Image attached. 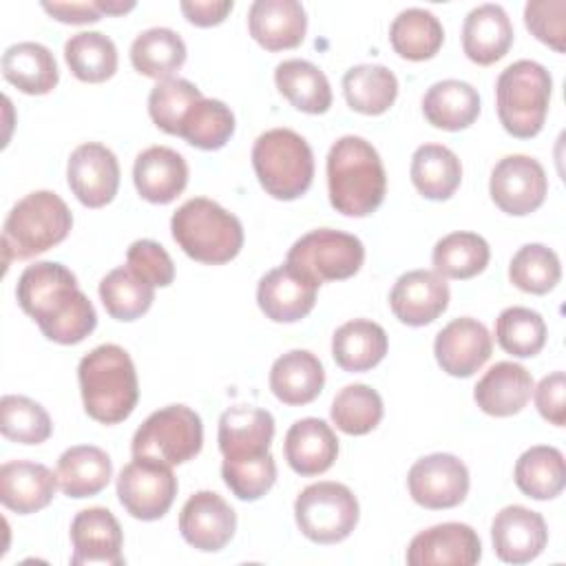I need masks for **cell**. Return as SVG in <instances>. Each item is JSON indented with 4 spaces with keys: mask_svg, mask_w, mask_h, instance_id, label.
Wrapping results in <instances>:
<instances>
[{
    "mask_svg": "<svg viewBox=\"0 0 566 566\" xmlns=\"http://www.w3.org/2000/svg\"><path fill=\"white\" fill-rule=\"evenodd\" d=\"M551 93L553 77L539 62L509 64L495 82V106L504 130L517 139L535 137L544 128Z\"/></svg>",
    "mask_w": 566,
    "mask_h": 566,
    "instance_id": "obj_6",
    "label": "cell"
},
{
    "mask_svg": "<svg viewBox=\"0 0 566 566\" xmlns=\"http://www.w3.org/2000/svg\"><path fill=\"white\" fill-rule=\"evenodd\" d=\"M495 555L506 564H526L542 555L548 544V528L537 511L520 504L504 506L491 524Z\"/></svg>",
    "mask_w": 566,
    "mask_h": 566,
    "instance_id": "obj_21",
    "label": "cell"
},
{
    "mask_svg": "<svg viewBox=\"0 0 566 566\" xmlns=\"http://www.w3.org/2000/svg\"><path fill=\"white\" fill-rule=\"evenodd\" d=\"M274 418L268 409L237 405L219 418V451L223 458H252L270 451Z\"/></svg>",
    "mask_w": 566,
    "mask_h": 566,
    "instance_id": "obj_28",
    "label": "cell"
},
{
    "mask_svg": "<svg viewBox=\"0 0 566 566\" xmlns=\"http://www.w3.org/2000/svg\"><path fill=\"white\" fill-rule=\"evenodd\" d=\"M2 75L27 95H46L60 82L53 53L40 42H18L2 53Z\"/></svg>",
    "mask_w": 566,
    "mask_h": 566,
    "instance_id": "obj_32",
    "label": "cell"
},
{
    "mask_svg": "<svg viewBox=\"0 0 566 566\" xmlns=\"http://www.w3.org/2000/svg\"><path fill=\"white\" fill-rule=\"evenodd\" d=\"M493 338L489 329L471 316L447 323L433 340V354L442 371L455 378H469L491 358Z\"/></svg>",
    "mask_w": 566,
    "mask_h": 566,
    "instance_id": "obj_15",
    "label": "cell"
},
{
    "mask_svg": "<svg viewBox=\"0 0 566 566\" xmlns=\"http://www.w3.org/2000/svg\"><path fill=\"white\" fill-rule=\"evenodd\" d=\"M55 489L57 475L40 462L11 460L0 467V502L18 515H31L49 506Z\"/></svg>",
    "mask_w": 566,
    "mask_h": 566,
    "instance_id": "obj_23",
    "label": "cell"
},
{
    "mask_svg": "<svg viewBox=\"0 0 566 566\" xmlns=\"http://www.w3.org/2000/svg\"><path fill=\"white\" fill-rule=\"evenodd\" d=\"M203 447V424L186 405H168L153 411L133 436V458L157 460L175 467L192 460Z\"/></svg>",
    "mask_w": 566,
    "mask_h": 566,
    "instance_id": "obj_8",
    "label": "cell"
},
{
    "mask_svg": "<svg viewBox=\"0 0 566 566\" xmlns=\"http://www.w3.org/2000/svg\"><path fill=\"white\" fill-rule=\"evenodd\" d=\"M480 535L462 522H444L420 531L407 548L409 566H473L480 562Z\"/></svg>",
    "mask_w": 566,
    "mask_h": 566,
    "instance_id": "obj_18",
    "label": "cell"
},
{
    "mask_svg": "<svg viewBox=\"0 0 566 566\" xmlns=\"http://www.w3.org/2000/svg\"><path fill=\"white\" fill-rule=\"evenodd\" d=\"M323 385V363L307 349H292L272 363L270 389L283 405H307L318 398Z\"/></svg>",
    "mask_w": 566,
    "mask_h": 566,
    "instance_id": "obj_29",
    "label": "cell"
},
{
    "mask_svg": "<svg viewBox=\"0 0 566 566\" xmlns=\"http://www.w3.org/2000/svg\"><path fill=\"white\" fill-rule=\"evenodd\" d=\"M524 24L546 46L557 53L566 51V0H528Z\"/></svg>",
    "mask_w": 566,
    "mask_h": 566,
    "instance_id": "obj_50",
    "label": "cell"
},
{
    "mask_svg": "<svg viewBox=\"0 0 566 566\" xmlns=\"http://www.w3.org/2000/svg\"><path fill=\"white\" fill-rule=\"evenodd\" d=\"M73 228V214L64 199L51 190H35L22 197L2 226V248L11 259H33L62 243Z\"/></svg>",
    "mask_w": 566,
    "mask_h": 566,
    "instance_id": "obj_5",
    "label": "cell"
},
{
    "mask_svg": "<svg viewBox=\"0 0 566 566\" xmlns=\"http://www.w3.org/2000/svg\"><path fill=\"white\" fill-rule=\"evenodd\" d=\"M15 296L22 312L53 343L77 345L97 325L93 303L77 287L75 274L62 263L38 261L29 265L18 279Z\"/></svg>",
    "mask_w": 566,
    "mask_h": 566,
    "instance_id": "obj_1",
    "label": "cell"
},
{
    "mask_svg": "<svg viewBox=\"0 0 566 566\" xmlns=\"http://www.w3.org/2000/svg\"><path fill=\"white\" fill-rule=\"evenodd\" d=\"M42 9L64 24H91L102 18L97 2H42Z\"/></svg>",
    "mask_w": 566,
    "mask_h": 566,
    "instance_id": "obj_54",
    "label": "cell"
},
{
    "mask_svg": "<svg viewBox=\"0 0 566 566\" xmlns=\"http://www.w3.org/2000/svg\"><path fill=\"white\" fill-rule=\"evenodd\" d=\"M283 453L294 473L303 478L321 475L338 455V438L325 420L301 418L287 429Z\"/></svg>",
    "mask_w": 566,
    "mask_h": 566,
    "instance_id": "obj_26",
    "label": "cell"
},
{
    "mask_svg": "<svg viewBox=\"0 0 566 566\" xmlns=\"http://www.w3.org/2000/svg\"><path fill=\"white\" fill-rule=\"evenodd\" d=\"M495 340L506 354L531 358L546 345V323L542 314L531 307H506L495 321Z\"/></svg>",
    "mask_w": 566,
    "mask_h": 566,
    "instance_id": "obj_45",
    "label": "cell"
},
{
    "mask_svg": "<svg viewBox=\"0 0 566 566\" xmlns=\"http://www.w3.org/2000/svg\"><path fill=\"white\" fill-rule=\"evenodd\" d=\"M411 184L431 201L449 199L462 181V164L458 155L442 144H422L411 157Z\"/></svg>",
    "mask_w": 566,
    "mask_h": 566,
    "instance_id": "obj_35",
    "label": "cell"
},
{
    "mask_svg": "<svg viewBox=\"0 0 566 566\" xmlns=\"http://www.w3.org/2000/svg\"><path fill=\"white\" fill-rule=\"evenodd\" d=\"M329 203L345 217H369L387 192V175L378 150L358 135L336 139L327 153Z\"/></svg>",
    "mask_w": 566,
    "mask_h": 566,
    "instance_id": "obj_2",
    "label": "cell"
},
{
    "mask_svg": "<svg viewBox=\"0 0 566 566\" xmlns=\"http://www.w3.org/2000/svg\"><path fill=\"white\" fill-rule=\"evenodd\" d=\"M424 119L442 130H464L480 115L478 91L462 80H440L422 95Z\"/></svg>",
    "mask_w": 566,
    "mask_h": 566,
    "instance_id": "obj_31",
    "label": "cell"
},
{
    "mask_svg": "<svg viewBox=\"0 0 566 566\" xmlns=\"http://www.w3.org/2000/svg\"><path fill=\"white\" fill-rule=\"evenodd\" d=\"M509 279L526 294H548L562 279L559 256L544 243H526L513 254Z\"/></svg>",
    "mask_w": 566,
    "mask_h": 566,
    "instance_id": "obj_46",
    "label": "cell"
},
{
    "mask_svg": "<svg viewBox=\"0 0 566 566\" xmlns=\"http://www.w3.org/2000/svg\"><path fill=\"white\" fill-rule=\"evenodd\" d=\"M77 380L84 411L102 424H117L137 407L139 382L133 358L115 343L91 349L77 365Z\"/></svg>",
    "mask_w": 566,
    "mask_h": 566,
    "instance_id": "obj_3",
    "label": "cell"
},
{
    "mask_svg": "<svg viewBox=\"0 0 566 566\" xmlns=\"http://www.w3.org/2000/svg\"><path fill=\"white\" fill-rule=\"evenodd\" d=\"M343 93L352 111L382 115L398 97V80L382 64H356L343 75Z\"/></svg>",
    "mask_w": 566,
    "mask_h": 566,
    "instance_id": "obj_38",
    "label": "cell"
},
{
    "mask_svg": "<svg viewBox=\"0 0 566 566\" xmlns=\"http://www.w3.org/2000/svg\"><path fill=\"white\" fill-rule=\"evenodd\" d=\"M449 285L438 272L409 270L394 283L389 307L400 323L422 327L433 323L449 307Z\"/></svg>",
    "mask_w": 566,
    "mask_h": 566,
    "instance_id": "obj_19",
    "label": "cell"
},
{
    "mask_svg": "<svg viewBox=\"0 0 566 566\" xmlns=\"http://www.w3.org/2000/svg\"><path fill=\"white\" fill-rule=\"evenodd\" d=\"M358 500L340 482H314L294 502L298 531L316 544H336L352 535L358 524Z\"/></svg>",
    "mask_w": 566,
    "mask_h": 566,
    "instance_id": "obj_9",
    "label": "cell"
},
{
    "mask_svg": "<svg viewBox=\"0 0 566 566\" xmlns=\"http://www.w3.org/2000/svg\"><path fill=\"white\" fill-rule=\"evenodd\" d=\"M133 181L142 199L164 206L184 192L188 184V164L168 146H150L137 155Z\"/></svg>",
    "mask_w": 566,
    "mask_h": 566,
    "instance_id": "obj_24",
    "label": "cell"
},
{
    "mask_svg": "<svg viewBox=\"0 0 566 566\" xmlns=\"http://www.w3.org/2000/svg\"><path fill=\"white\" fill-rule=\"evenodd\" d=\"M99 298L111 318L130 323L150 310L155 287L139 279L128 265H122L99 281Z\"/></svg>",
    "mask_w": 566,
    "mask_h": 566,
    "instance_id": "obj_42",
    "label": "cell"
},
{
    "mask_svg": "<svg viewBox=\"0 0 566 566\" xmlns=\"http://www.w3.org/2000/svg\"><path fill=\"white\" fill-rule=\"evenodd\" d=\"M382 398L376 389L363 382L343 387L332 400V422L347 436H365L382 420Z\"/></svg>",
    "mask_w": 566,
    "mask_h": 566,
    "instance_id": "obj_44",
    "label": "cell"
},
{
    "mask_svg": "<svg viewBox=\"0 0 566 566\" xmlns=\"http://www.w3.org/2000/svg\"><path fill=\"white\" fill-rule=\"evenodd\" d=\"M363 261V241L349 232L332 228H318L303 234L292 243L285 256V263L294 265L318 285L325 281H345L354 276Z\"/></svg>",
    "mask_w": 566,
    "mask_h": 566,
    "instance_id": "obj_10",
    "label": "cell"
},
{
    "mask_svg": "<svg viewBox=\"0 0 566 566\" xmlns=\"http://www.w3.org/2000/svg\"><path fill=\"white\" fill-rule=\"evenodd\" d=\"M513 478L526 497L553 500L566 486L564 453L548 444H535L517 458Z\"/></svg>",
    "mask_w": 566,
    "mask_h": 566,
    "instance_id": "obj_36",
    "label": "cell"
},
{
    "mask_svg": "<svg viewBox=\"0 0 566 566\" xmlns=\"http://www.w3.org/2000/svg\"><path fill=\"white\" fill-rule=\"evenodd\" d=\"M248 29L265 51L296 49L307 31V13L296 0H254L248 9Z\"/></svg>",
    "mask_w": 566,
    "mask_h": 566,
    "instance_id": "obj_22",
    "label": "cell"
},
{
    "mask_svg": "<svg viewBox=\"0 0 566 566\" xmlns=\"http://www.w3.org/2000/svg\"><path fill=\"white\" fill-rule=\"evenodd\" d=\"M252 168L270 197L292 201L303 197L312 186L314 153L305 137L292 128H272L256 137Z\"/></svg>",
    "mask_w": 566,
    "mask_h": 566,
    "instance_id": "obj_7",
    "label": "cell"
},
{
    "mask_svg": "<svg viewBox=\"0 0 566 566\" xmlns=\"http://www.w3.org/2000/svg\"><path fill=\"white\" fill-rule=\"evenodd\" d=\"M0 431L18 444H42L53 433V422L46 409L27 398L7 394L0 400Z\"/></svg>",
    "mask_w": 566,
    "mask_h": 566,
    "instance_id": "obj_47",
    "label": "cell"
},
{
    "mask_svg": "<svg viewBox=\"0 0 566 566\" xmlns=\"http://www.w3.org/2000/svg\"><path fill=\"white\" fill-rule=\"evenodd\" d=\"M491 259V248L484 237L475 232H451L442 237L431 252L433 272L442 279L467 281L484 272Z\"/></svg>",
    "mask_w": 566,
    "mask_h": 566,
    "instance_id": "obj_40",
    "label": "cell"
},
{
    "mask_svg": "<svg viewBox=\"0 0 566 566\" xmlns=\"http://www.w3.org/2000/svg\"><path fill=\"white\" fill-rule=\"evenodd\" d=\"M279 93L301 113L321 115L332 106V86L327 75L307 60H283L274 69Z\"/></svg>",
    "mask_w": 566,
    "mask_h": 566,
    "instance_id": "obj_33",
    "label": "cell"
},
{
    "mask_svg": "<svg viewBox=\"0 0 566 566\" xmlns=\"http://www.w3.org/2000/svg\"><path fill=\"white\" fill-rule=\"evenodd\" d=\"M469 486V469L453 453L424 455L416 460L407 473V489L411 500L431 511L462 504Z\"/></svg>",
    "mask_w": 566,
    "mask_h": 566,
    "instance_id": "obj_13",
    "label": "cell"
},
{
    "mask_svg": "<svg viewBox=\"0 0 566 566\" xmlns=\"http://www.w3.org/2000/svg\"><path fill=\"white\" fill-rule=\"evenodd\" d=\"M64 60L80 82L99 84L117 71V46L99 31H80L64 42Z\"/></svg>",
    "mask_w": 566,
    "mask_h": 566,
    "instance_id": "obj_41",
    "label": "cell"
},
{
    "mask_svg": "<svg viewBox=\"0 0 566 566\" xmlns=\"http://www.w3.org/2000/svg\"><path fill=\"white\" fill-rule=\"evenodd\" d=\"M170 230L175 243L190 259L206 265L228 263L243 248L241 221L206 197L181 203L170 219Z\"/></svg>",
    "mask_w": 566,
    "mask_h": 566,
    "instance_id": "obj_4",
    "label": "cell"
},
{
    "mask_svg": "<svg viewBox=\"0 0 566 566\" xmlns=\"http://www.w3.org/2000/svg\"><path fill=\"white\" fill-rule=\"evenodd\" d=\"M221 478L239 500L254 502L274 486L276 462L270 451L252 458H223Z\"/></svg>",
    "mask_w": 566,
    "mask_h": 566,
    "instance_id": "obj_49",
    "label": "cell"
},
{
    "mask_svg": "<svg viewBox=\"0 0 566 566\" xmlns=\"http://www.w3.org/2000/svg\"><path fill=\"white\" fill-rule=\"evenodd\" d=\"M489 192L502 212L526 217L544 203L548 177L537 159L528 155H506L491 170Z\"/></svg>",
    "mask_w": 566,
    "mask_h": 566,
    "instance_id": "obj_12",
    "label": "cell"
},
{
    "mask_svg": "<svg viewBox=\"0 0 566 566\" xmlns=\"http://www.w3.org/2000/svg\"><path fill=\"white\" fill-rule=\"evenodd\" d=\"M130 62L137 73L157 82L172 77L186 62V42L166 27L142 31L130 44Z\"/></svg>",
    "mask_w": 566,
    "mask_h": 566,
    "instance_id": "obj_37",
    "label": "cell"
},
{
    "mask_svg": "<svg viewBox=\"0 0 566 566\" xmlns=\"http://www.w3.org/2000/svg\"><path fill=\"white\" fill-rule=\"evenodd\" d=\"M97 2V7H99V11H102V15L106 13V15H122V13H126V11H130V9H135V2L133 0H128V2H115V0H95Z\"/></svg>",
    "mask_w": 566,
    "mask_h": 566,
    "instance_id": "obj_55",
    "label": "cell"
},
{
    "mask_svg": "<svg viewBox=\"0 0 566 566\" xmlns=\"http://www.w3.org/2000/svg\"><path fill=\"white\" fill-rule=\"evenodd\" d=\"M66 181L86 208L111 203L119 188V164L111 148L97 142L80 144L66 164Z\"/></svg>",
    "mask_w": 566,
    "mask_h": 566,
    "instance_id": "obj_14",
    "label": "cell"
},
{
    "mask_svg": "<svg viewBox=\"0 0 566 566\" xmlns=\"http://www.w3.org/2000/svg\"><path fill=\"white\" fill-rule=\"evenodd\" d=\"M564 394H566L564 371H553V374L544 376L535 387V407H537L539 416L555 427H564V422H566Z\"/></svg>",
    "mask_w": 566,
    "mask_h": 566,
    "instance_id": "obj_52",
    "label": "cell"
},
{
    "mask_svg": "<svg viewBox=\"0 0 566 566\" xmlns=\"http://www.w3.org/2000/svg\"><path fill=\"white\" fill-rule=\"evenodd\" d=\"M232 0H184L179 2L181 13L195 27H217L232 11Z\"/></svg>",
    "mask_w": 566,
    "mask_h": 566,
    "instance_id": "obj_53",
    "label": "cell"
},
{
    "mask_svg": "<svg viewBox=\"0 0 566 566\" xmlns=\"http://www.w3.org/2000/svg\"><path fill=\"white\" fill-rule=\"evenodd\" d=\"M385 329L367 318L343 323L332 336V356L345 371H369L387 354Z\"/></svg>",
    "mask_w": 566,
    "mask_h": 566,
    "instance_id": "obj_34",
    "label": "cell"
},
{
    "mask_svg": "<svg viewBox=\"0 0 566 566\" xmlns=\"http://www.w3.org/2000/svg\"><path fill=\"white\" fill-rule=\"evenodd\" d=\"M203 95L201 91L184 80V77H168L157 82L148 93V115L155 122L157 128H161L168 135L179 137V128L188 111L195 102H199Z\"/></svg>",
    "mask_w": 566,
    "mask_h": 566,
    "instance_id": "obj_48",
    "label": "cell"
},
{
    "mask_svg": "<svg viewBox=\"0 0 566 566\" xmlns=\"http://www.w3.org/2000/svg\"><path fill=\"white\" fill-rule=\"evenodd\" d=\"M126 265L153 287H168L175 281V263L170 254L153 239L133 241L126 252Z\"/></svg>",
    "mask_w": 566,
    "mask_h": 566,
    "instance_id": "obj_51",
    "label": "cell"
},
{
    "mask_svg": "<svg viewBox=\"0 0 566 566\" xmlns=\"http://www.w3.org/2000/svg\"><path fill=\"white\" fill-rule=\"evenodd\" d=\"M71 544L73 566H91V564H106V566H124L122 555V526L117 517L104 506H91L80 511L71 522Z\"/></svg>",
    "mask_w": 566,
    "mask_h": 566,
    "instance_id": "obj_20",
    "label": "cell"
},
{
    "mask_svg": "<svg viewBox=\"0 0 566 566\" xmlns=\"http://www.w3.org/2000/svg\"><path fill=\"white\" fill-rule=\"evenodd\" d=\"M55 475L64 495L75 500L93 497L111 482L113 462L99 447L75 444L60 455Z\"/></svg>",
    "mask_w": 566,
    "mask_h": 566,
    "instance_id": "obj_30",
    "label": "cell"
},
{
    "mask_svg": "<svg viewBox=\"0 0 566 566\" xmlns=\"http://www.w3.org/2000/svg\"><path fill=\"white\" fill-rule=\"evenodd\" d=\"M177 489L172 467L157 460L133 458L117 475L119 504L142 522L164 517L177 497Z\"/></svg>",
    "mask_w": 566,
    "mask_h": 566,
    "instance_id": "obj_11",
    "label": "cell"
},
{
    "mask_svg": "<svg viewBox=\"0 0 566 566\" xmlns=\"http://www.w3.org/2000/svg\"><path fill=\"white\" fill-rule=\"evenodd\" d=\"M234 133V115L221 99L201 97L181 122L179 137L201 150L223 148Z\"/></svg>",
    "mask_w": 566,
    "mask_h": 566,
    "instance_id": "obj_43",
    "label": "cell"
},
{
    "mask_svg": "<svg viewBox=\"0 0 566 566\" xmlns=\"http://www.w3.org/2000/svg\"><path fill=\"white\" fill-rule=\"evenodd\" d=\"M513 35V24L504 7L486 2L467 13L462 24V51L471 62L489 66L509 53Z\"/></svg>",
    "mask_w": 566,
    "mask_h": 566,
    "instance_id": "obj_27",
    "label": "cell"
},
{
    "mask_svg": "<svg viewBox=\"0 0 566 566\" xmlns=\"http://www.w3.org/2000/svg\"><path fill=\"white\" fill-rule=\"evenodd\" d=\"M318 283L290 263H283L261 276L256 285V303L274 323H296L316 305Z\"/></svg>",
    "mask_w": 566,
    "mask_h": 566,
    "instance_id": "obj_16",
    "label": "cell"
},
{
    "mask_svg": "<svg viewBox=\"0 0 566 566\" xmlns=\"http://www.w3.org/2000/svg\"><path fill=\"white\" fill-rule=\"evenodd\" d=\"M533 394V376L517 363H495L473 387L475 405L495 418L520 413Z\"/></svg>",
    "mask_w": 566,
    "mask_h": 566,
    "instance_id": "obj_25",
    "label": "cell"
},
{
    "mask_svg": "<svg viewBox=\"0 0 566 566\" xmlns=\"http://www.w3.org/2000/svg\"><path fill=\"white\" fill-rule=\"evenodd\" d=\"M181 537L197 551H221L237 531V513L214 491L192 493L179 513Z\"/></svg>",
    "mask_w": 566,
    "mask_h": 566,
    "instance_id": "obj_17",
    "label": "cell"
},
{
    "mask_svg": "<svg viewBox=\"0 0 566 566\" xmlns=\"http://www.w3.org/2000/svg\"><path fill=\"white\" fill-rule=\"evenodd\" d=\"M389 42L394 51L411 62L431 60L442 42H444V29L440 20L427 11V9H402L391 27H389Z\"/></svg>",
    "mask_w": 566,
    "mask_h": 566,
    "instance_id": "obj_39",
    "label": "cell"
}]
</instances>
